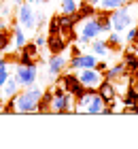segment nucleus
<instances>
[{
	"instance_id": "obj_1",
	"label": "nucleus",
	"mask_w": 138,
	"mask_h": 149,
	"mask_svg": "<svg viewBox=\"0 0 138 149\" xmlns=\"http://www.w3.org/2000/svg\"><path fill=\"white\" fill-rule=\"evenodd\" d=\"M40 94H43V90H40V87H36V85L26 87L24 92H17L15 96H13L17 111H19V113H36V107H38Z\"/></svg>"
},
{
	"instance_id": "obj_2",
	"label": "nucleus",
	"mask_w": 138,
	"mask_h": 149,
	"mask_svg": "<svg viewBox=\"0 0 138 149\" xmlns=\"http://www.w3.org/2000/svg\"><path fill=\"white\" fill-rule=\"evenodd\" d=\"M134 22V13H132V2H126L119 9L110 11V26H113L115 32H123L126 28H130Z\"/></svg>"
},
{
	"instance_id": "obj_3",
	"label": "nucleus",
	"mask_w": 138,
	"mask_h": 149,
	"mask_svg": "<svg viewBox=\"0 0 138 149\" xmlns=\"http://www.w3.org/2000/svg\"><path fill=\"white\" fill-rule=\"evenodd\" d=\"M51 90H53V113H62V115L74 113V98L70 94L58 83H55Z\"/></svg>"
},
{
	"instance_id": "obj_4",
	"label": "nucleus",
	"mask_w": 138,
	"mask_h": 149,
	"mask_svg": "<svg viewBox=\"0 0 138 149\" xmlns=\"http://www.w3.org/2000/svg\"><path fill=\"white\" fill-rule=\"evenodd\" d=\"M58 85H62L72 98H81L83 92H85V85L81 83L79 74H70V72H66V74L62 72V74H58Z\"/></svg>"
},
{
	"instance_id": "obj_5",
	"label": "nucleus",
	"mask_w": 138,
	"mask_h": 149,
	"mask_svg": "<svg viewBox=\"0 0 138 149\" xmlns=\"http://www.w3.org/2000/svg\"><path fill=\"white\" fill-rule=\"evenodd\" d=\"M17 22L21 24L26 30H36L38 22H43V17L34 15V9H32L30 2H21L17 6Z\"/></svg>"
},
{
	"instance_id": "obj_6",
	"label": "nucleus",
	"mask_w": 138,
	"mask_h": 149,
	"mask_svg": "<svg viewBox=\"0 0 138 149\" xmlns=\"http://www.w3.org/2000/svg\"><path fill=\"white\" fill-rule=\"evenodd\" d=\"M13 77L17 79V83H19V85H24V87H32L34 83H36V77H38V66H36V64H30V66L17 64L15 74H13Z\"/></svg>"
},
{
	"instance_id": "obj_7",
	"label": "nucleus",
	"mask_w": 138,
	"mask_h": 149,
	"mask_svg": "<svg viewBox=\"0 0 138 149\" xmlns=\"http://www.w3.org/2000/svg\"><path fill=\"white\" fill-rule=\"evenodd\" d=\"M45 49L49 51L51 56H55V53H64V51L68 49V40L62 36V34H51V36H47Z\"/></svg>"
},
{
	"instance_id": "obj_8",
	"label": "nucleus",
	"mask_w": 138,
	"mask_h": 149,
	"mask_svg": "<svg viewBox=\"0 0 138 149\" xmlns=\"http://www.w3.org/2000/svg\"><path fill=\"white\" fill-rule=\"evenodd\" d=\"M79 34H81V36H85V38H89V40L98 38V36L102 34V30H100V26H98V22H96V17L83 19V26H81Z\"/></svg>"
},
{
	"instance_id": "obj_9",
	"label": "nucleus",
	"mask_w": 138,
	"mask_h": 149,
	"mask_svg": "<svg viewBox=\"0 0 138 149\" xmlns=\"http://www.w3.org/2000/svg\"><path fill=\"white\" fill-rule=\"evenodd\" d=\"M66 68V58L64 53H55V56L49 58V62H47V74L49 77H58V74H62Z\"/></svg>"
},
{
	"instance_id": "obj_10",
	"label": "nucleus",
	"mask_w": 138,
	"mask_h": 149,
	"mask_svg": "<svg viewBox=\"0 0 138 149\" xmlns=\"http://www.w3.org/2000/svg\"><path fill=\"white\" fill-rule=\"evenodd\" d=\"M79 79L85 87H98L102 81V72H98L96 68H83L79 72Z\"/></svg>"
},
{
	"instance_id": "obj_11",
	"label": "nucleus",
	"mask_w": 138,
	"mask_h": 149,
	"mask_svg": "<svg viewBox=\"0 0 138 149\" xmlns=\"http://www.w3.org/2000/svg\"><path fill=\"white\" fill-rule=\"evenodd\" d=\"M96 92L102 96V100L108 104V102H113V100L117 98V90H115V83L110 79H102L100 81V85L96 87Z\"/></svg>"
},
{
	"instance_id": "obj_12",
	"label": "nucleus",
	"mask_w": 138,
	"mask_h": 149,
	"mask_svg": "<svg viewBox=\"0 0 138 149\" xmlns=\"http://www.w3.org/2000/svg\"><path fill=\"white\" fill-rule=\"evenodd\" d=\"M96 13H98V9H96V4H89L87 0H83V2H79V9L77 13H74V22H83V19H89V17H96Z\"/></svg>"
},
{
	"instance_id": "obj_13",
	"label": "nucleus",
	"mask_w": 138,
	"mask_h": 149,
	"mask_svg": "<svg viewBox=\"0 0 138 149\" xmlns=\"http://www.w3.org/2000/svg\"><path fill=\"white\" fill-rule=\"evenodd\" d=\"M51 111H53V90H51V87H47V90L40 94L36 113H51Z\"/></svg>"
},
{
	"instance_id": "obj_14",
	"label": "nucleus",
	"mask_w": 138,
	"mask_h": 149,
	"mask_svg": "<svg viewBox=\"0 0 138 149\" xmlns=\"http://www.w3.org/2000/svg\"><path fill=\"white\" fill-rule=\"evenodd\" d=\"M123 74H128V68H126V64H115V66H108V68L102 72V79H110V81H115V79H121Z\"/></svg>"
},
{
	"instance_id": "obj_15",
	"label": "nucleus",
	"mask_w": 138,
	"mask_h": 149,
	"mask_svg": "<svg viewBox=\"0 0 138 149\" xmlns=\"http://www.w3.org/2000/svg\"><path fill=\"white\" fill-rule=\"evenodd\" d=\"M106 109V102L102 100V96L98 92L94 94V98L89 100V104H87V113H92V115H98V113H104Z\"/></svg>"
},
{
	"instance_id": "obj_16",
	"label": "nucleus",
	"mask_w": 138,
	"mask_h": 149,
	"mask_svg": "<svg viewBox=\"0 0 138 149\" xmlns=\"http://www.w3.org/2000/svg\"><path fill=\"white\" fill-rule=\"evenodd\" d=\"M108 45H106V40L104 38H94L92 40V53L96 58H104V56H108Z\"/></svg>"
},
{
	"instance_id": "obj_17",
	"label": "nucleus",
	"mask_w": 138,
	"mask_h": 149,
	"mask_svg": "<svg viewBox=\"0 0 138 149\" xmlns=\"http://www.w3.org/2000/svg\"><path fill=\"white\" fill-rule=\"evenodd\" d=\"M96 22H98L102 32H110L113 30V26H110V11H102L100 9L98 13H96Z\"/></svg>"
},
{
	"instance_id": "obj_18",
	"label": "nucleus",
	"mask_w": 138,
	"mask_h": 149,
	"mask_svg": "<svg viewBox=\"0 0 138 149\" xmlns=\"http://www.w3.org/2000/svg\"><path fill=\"white\" fill-rule=\"evenodd\" d=\"M0 90H2V94H4L6 98H13V96H15V94L19 92V83H17V79H15V77H9V79H6V83L0 87Z\"/></svg>"
},
{
	"instance_id": "obj_19",
	"label": "nucleus",
	"mask_w": 138,
	"mask_h": 149,
	"mask_svg": "<svg viewBox=\"0 0 138 149\" xmlns=\"http://www.w3.org/2000/svg\"><path fill=\"white\" fill-rule=\"evenodd\" d=\"M104 40H106V45H108V49H110V51L121 49V45H123V38L119 36V32H115V30H110V32H108V36H106Z\"/></svg>"
},
{
	"instance_id": "obj_20",
	"label": "nucleus",
	"mask_w": 138,
	"mask_h": 149,
	"mask_svg": "<svg viewBox=\"0 0 138 149\" xmlns=\"http://www.w3.org/2000/svg\"><path fill=\"white\" fill-rule=\"evenodd\" d=\"M123 64H126V68H128L130 74H132L134 70H138V53L128 51L126 56H123Z\"/></svg>"
},
{
	"instance_id": "obj_21",
	"label": "nucleus",
	"mask_w": 138,
	"mask_h": 149,
	"mask_svg": "<svg viewBox=\"0 0 138 149\" xmlns=\"http://www.w3.org/2000/svg\"><path fill=\"white\" fill-rule=\"evenodd\" d=\"M11 45H13V32L6 28H0V53L6 51Z\"/></svg>"
},
{
	"instance_id": "obj_22",
	"label": "nucleus",
	"mask_w": 138,
	"mask_h": 149,
	"mask_svg": "<svg viewBox=\"0 0 138 149\" xmlns=\"http://www.w3.org/2000/svg\"><path fill=\"white\" fill-rule=\"evenodd\" d=\"M21 53L24 56H28L30 60H34V62H38V47H36V43H26L24 47H21Z\"/></svg>"
},
{
	"instance_id": "obj_23",
	"label": "nucleus",
	"mask_w": 138,
	"mask_h": 149,
	"mask_svg": "<svg viewBox=\"0 0 138 149\" xmlns=\"http://www.w3.org/2000/svg\"><path fill=\"white\" fill-rule=\"evenodd\" d=\"M128 0H100V9L102 11H115V9H119V6H123Z\"/></svg>"
},
{
	"instance_id": "obj_24",
	"label": "nucleus",
	"mask_w": 138,
	"mask_h": 149,
	"mask_svg": "<svg viewBox=\"0 0 138 149\" xmlns=\"http://www.w3.org/2000/svg\"><path fill=\"white\" fill-rule=\"evenodd\" d=\"M77 9H79L77 0H62V13H66V15H74Z\"/></svg>"
},
{
	"instance_id": "obj_25",
	"label": "nucleus",
	"mask_w": 138,
	"mask_h": 149,
	"mask_svg": "<svg viewBox=\"0 0 138 149\" xmlns=\"http://www.w3.org/2000/svg\"><path fill=\"white\" fill-rule=\"evenodd\" d=\"M13 45L17 47V49H21V47L26 45V32L21 28H15L13 30Z\"/></svg>"
},
{
	"instance_id": "obj_26",
	"label": "nucleus",
	"mask_w": 138,
	"mask_h": 149,
	"mask_svg": "<svg viewBox=\"0 0 138 149\" xmlns=\"http://www.w3.org/2000/svg\"><path fill=\"white\" fill-rule=\"evenodd\" d=\"M51 34H60V24H58V17H51L49 26H47V36Z\"/></svg>"
},
{
	"instance_id": "obj_27",
	"label": "nucleus",
	"mask_w": 138,
	"mask_h": 149,
	"mask_svg": "<svg viewBox=\"0 0 138 149\" xmlns=\"http://www.w3.org/2000/svg\"><path fill=\"white\" fill-rule=\"evenodd\" d=\"M34 43H36L38 49H45V45H47V36H45V34H38L36 38H34Z\"/></svg>"
},
{
	"instance_id": "obj_28",
	"label": "nucleus",
	"mask_w": 138,
	"mask_h": 149,
	"mask_svg": "<svg viewBox=\"0 0 138 149\" xmlns=\"http://www.w3.org/2000/svg\"><path fill=\"white\" fill-rule=\"evenodd\" d=\"M81 53H83V49H81V45L77 43V45H70V58H77V56H81Z\"/></svg>"
},
{
	"instance_id": "obj_29",
	"label": "nucleus",
	"mask_w": 138,
	"mask_h": 149,
	"mask_svg": "<svg viewBox=\"0 0 138 149\" xmlns=\"http://www.w3.org/2000/svg\"><path fill=\"white\" fill-rule=\"evenodd\" d=\"M94 68L98 70V72H104V70L108 68V64L104 62V60H98V62H96V66H94Z\"/></svg>"
},
{
	"instance_id": "obj_30",
	"label": "nucleus",
	"mask_w": 138,
	"mask_h": 149,
	"mask_svg": "<svg viewBox=\"0 0 138 149\" xmlns=\"http://www.w3.org/2000/svg\"><path fill=\"white\" fill-rule=\"evenodd\" d=\"M6 79H9V70L2 68V70H0V87H2V85L6 83Z\"/></svg>"
},
{
	"instance_id": "obj_31",
	"label": "nucleus",
	"mask_w": 138,
	"mask_h": 149,
	"mask_svg": "<svg viewBox=\"0 0 138 149\" xmlns=\"http://www.w3.org/2000/svg\"><path fill=\"white\" fill-rule=\"evenodd\" d=\"M6 66H9V62H6V58H4V56H0V70H2V68H6Z\"/></svg>"
},
{
	"instance_id": "obj_32",
	"label": "nucleus",
	"mask_w": 138,
	"mask_h": 149,
	"mask_svg": "<svg viewBox=\"0 0 138 149\" xmlns=\"http://www.w3.org/2000/svg\"><path fill=\"white\" fill-rule=\"evenodd\" d=\"M87 2H89V4H96V6H98V4H100V0H87Z\"/></svg>"
},
{
	"instance_id": "obj_33",
	"label": "nucleus",
	"mask_w": 138,
	"mask_h": 149,
	"mask_svg": "<svg viewBox=\"0 0 138 149\" xmlns=\"http://www.w3.org/2000/svg\"><path fill=\"white\" fill-rule=\"evenodd\" d=\"M13 2H15V6H19V4L24 2V0H13Z\"/></svg>"
},
{
	"instance_id": "obj_34",
	"label": "nucleus",
	"mask_w": 138,
	"mask_h": 149,
	"mask_svg": "<svg viewBox=\"0 0 138 149\" xmlns=\"http://www.w3.org/2000/svg\"><path fill=\"white\" fill-rule=\"evenodd\" d=\"M26 2H30V4H34V2H38V0H26Z\"/></svg>"
},
{
	"instance_id": "obj_35",
	"label": "nucleus",
	"mask_w": 138,
	"mask_h": 149,
	"mask_svg": "<svg viewBox=\"0 0 138 149\" xmlns=\"http://www.w3.org/2000/svg\"><path fill=\"white\" fill-rule=\"evenodd\" d=\"M0 111H2V98H0Z\"/></svg>"
},
{
	"instance_id": "obj_36",
	"label": "nucleus",
	"mask_w": 138,
	"mask_h": 149,
	"mask_svg": "<svg viewBox=\"0 0 138 149\" xmlns=\"http://www.w3.org/2000/svg\"><path fill=\"white\" fill-rule=\"evenodd\" d=\"M128 2H130V0H128Z\"/></svg>"
}]
</instances>
